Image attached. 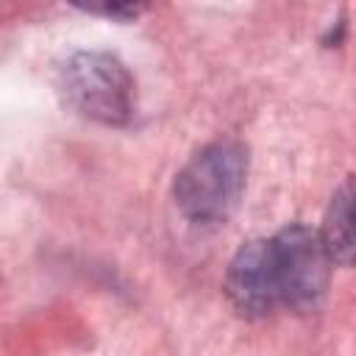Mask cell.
<instances>
[{
  "mask_svg": "<svg viewBox=\"0 0 356 356\" xmlns=\"http://www.w3.org/2000/svg\"><path fill=\"white\" fill-rule=\"evenodd\" d=\"M331 267L320 231L292 222L234 253L225 270V295L242 317H267L281 306L312 312L325 298Z\"/></svg>",
  "mask_w": 356,
  "mask_h": 356,
  "instance_id": "6da1fadb",
  "label": "cell"
},
{
  "mask_svg": "<svg viewBox=\"0 0 356 356\" xmlns=\"http://www.w3.org/2000/svg\"><path fill=\"white\" fill-rule=\"evenodd\" d=\"M248 184V147L236 139H217L203 145L172 181L178 211L203 225L225 222Z\"/></svg>",
  "mask_w": 356,
  "mask_h": 356,
  "instance_id": "7a4b0ae2",
  "label": "cell"
},
{
  "mask_svg": "<svg viewBox=\"0 0 356 356\" xmlns=\"http://www.w3.org/2000/svg\"><path fill=\"white\" fill-rule=\"evenodd\" d=\"M64 103L97 125L122 128L136 114V81L122 58L106 50L72 53L58 72Z\"/></svg>",
  "mask_w": 356,
  "mask_h": 356,
  "instance_id": "3957f363",
  "label": "cell"
},
{
  "mask_svg": "<svg viewBox=\"0 0 356 356\" xmlns=\"http://www.w3.org/2000/svg\"><path fill=\"white\" fill-rule=\"evenodd\" d=\"M320 236L334 264L356 267V172L334 189L323 214Z\"/></svg>",
  "mask_w": 356,
  "mask_h": 356,
  "instance_id": "277c9868",
  "label": "cell"
},
{
  "mask_svg": "<svg viewBox=\"0 0 356 356\" xmlns=\"http://www.w3.org/2000/svg\"><path fill=\"white\" fill-rule=\"evenodd\" d=\"M75 6L89 11V14H103V17H111V19H120V22L136 19L145 11L142 3H75Z\"/></svg>",
  "mask_w": 356,
  "mask_h": 356,
  "instance_id": "5b68a950",
  "label": "cell"
}]
</instances>
